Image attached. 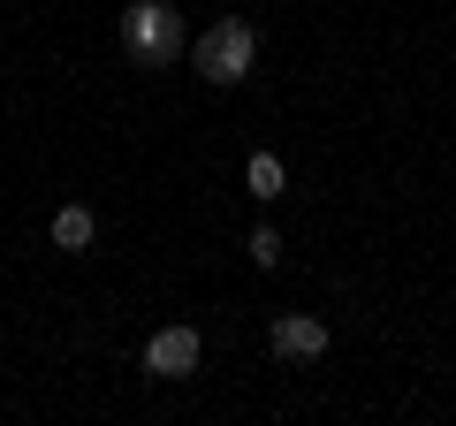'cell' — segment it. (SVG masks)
Segmentation results:
<instances>
[{
  "label": "cell",
  "instance_id": "7",
  "mask_svg": "<svg viewBox=\"0 0 456 426\" xmlns=\"http://www.w3.org/2000/svg\"><path fill=\"white\" fill-rule=\"evenodd\" d=\"M244 251H251V266H281V229H266V221H259V229L244 236Z\"/></svg>",
  "mask_w": 456,
  "mask_h": 426
},
{
  "label": "cell",
  "instance_id": "3",
  "mask_svg": "<svg viewBox=\"0 0 456 426\" xmlns=\"http://www.w3.org/2000/svg\"><path fill=\"white\" fill-rule=\"evenodd\" d=\"M198 358H206L198 328H160V335L145 343V373H152V381H191Z\"/></svg>",
  "mask_w": 456,
  "mask_h": 426
},
{
  "label": "cell",
  "instance_id": "4",
  "mask_svg": "<svg viewBox=\"0 0 456 426\" xmlns=\"http://www.w3.org/2000/svg\"><path fill=\"white\" fill-rule=\"evenodd\" d=\"M266 343H274V358L312 365V358H327V320L320 312H281L274 328H266Z\"/></svg>",
  "mask_w": 456,
  "mask_h": 426
},
{
  "label": "cell",
  "instance_id": "1",
  "mask_svg": "<svg viewBox=\"0 0 456 426\" xmlns=\"http://www.w3.org/2000/svg\"><path fill=\"white\" fill-rule=\"evenodd\" d=\"M114 38H122V53H130L137 69H167L191 38H183V16L167 8V0H130L122 8V23H114Z\"/></svg>",
  "mask_w": 456,
  "mask_h": 426
},
{
  "label": "cell",
  "instance_id": "6",
  "mask_svg": "<svg viewBox=\"0 0 456 426\" xmlns=\"http://www.w3.org/2000/svg\"><path fill=\"white\" fill-rule=\"evenodd\" d=\"M244 191L259 198V206H274V198L289 191V168H281L274 152H251V160H244Z\"/></svg>",
  "mask_w": 456,
  "mask_h": 426
},
{
  "label": "cell",
  "instance_id": "2",
  "mask_svg": "<svg viewBox=\"0 0 456 426\" xmlns=\"http://www.w3.org/2000/svg\"><path fill=\"white\" fill-rule=\"evenodd\" d=\"M191 69H198L206 84H244L251 69H259V31H251L244 16L206 23V31L191 38Z\"/></svg>",
  "mask_w": 456,
  "mask_h": 426
},
{
  "label": "cell",
  "instance_id": "5",
  "mask_svg": "<svg viewBox=\"0 0 456 426\" xmlns=\"http://www.w3.org/2000/svg\"><path fill=\"white\" fill-rule=\"evenodd\" d=\"M46 236H53V251H92V244H99V213H92V206H61Z\"/></svg>",
  "mask_w": 456,
  "mask_h": 426
}]
</instances>
